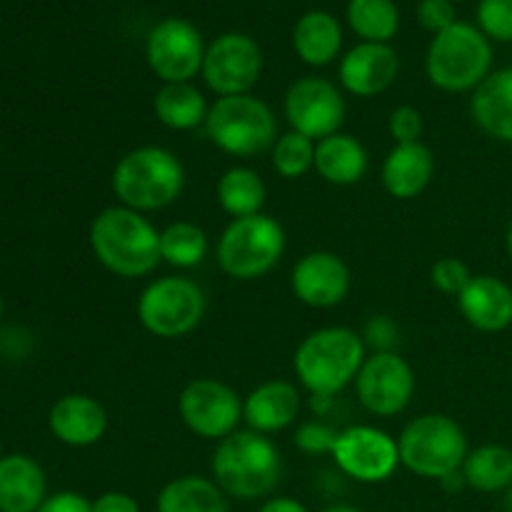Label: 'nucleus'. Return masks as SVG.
Masks as SVG:
<instances>
[{"mask_svg": "<svg viewBox=\"0 0 512 512\" xmlns=\"http://www.w3.org/2000/svg\"><path fill=\"white\" fill-rule=\"evenodd\" d=\"M208 248V235L198 223L175 220L160 230V258L178 270H188L203 263Z\"/></svg>", "mask_w": 512, "mask_h": 512, "instance_id": "c756f323", "label": "nucleus"}, {"mask_svg": "<svg viewBox=\"0 0 512 512\" xmlns=\"http://www.w3.org/2000/svg\"><path fill=\"white\" fill-rule=\"evenodd\" d=\"M200 73L218 98L245 95L263 73V50L250 35L225 33L208 45Z\"/></svg>", "mask_w": 512, "mask_h": 512, "instance_id": "f8f14e48", "label": "nucleus"}, {"mask_svg": "<svg viewBox=\"0 0 512 512\" xmlns=\"http://www.w3.org/2000/svg\"><path fill=\"white\" fill-rule=\"evenodd\" d=\"M210 473L228 498H268L283 480V455L268 435L235 430L215 448Z\"/></svg>", "mask_w": 512, "mask_h": 512, "instance_id": "7ed1b4c3", "label": "nucleus"}, {"mask_svg": "<svg viewBox=\"0 0 512 512\" xmlns=\"http://www.w3.org/2000/svg\"><path fill=\"white\" fill-rule=\"evenodd\" d=\"M370 168L365 145L350 133H335L315 143V173L330 185L348 188L360 183Z\"/></svg>", "mask_w": 512, "mask_h": 512, "instance_id": "b1692460", "label": "nucleus"}, {"mask_svg": "<svg viewBox=\"0 0 512 512\" xmlns=\"http://www.w3.org/2000/svg\"><path fill=\"white\" fill-rule=\"evenodd\" d=\"M470 280H473V273H470V268L460 258L445 255V258L435 260L433 268H430V283L445 295H455L458 298Z\"/></svg>", "mask_w": 512, "mask_h": 512, "instance_id": "72a5a7b5", "label": "nucleus"}, {"mask_svg": "<svg viewBox=\"0 0 512 512\" xmlns=\"http://www.w3.org/2000/svg\"><path fill=\"white\" fill-rule=\"evenodd\" d=\"M293 48L305 65H313V68L330 65L343 48L340 23L325 10H310L295 25Z\"/></svg>", "mask_w": 512, "mask_h": 512, "instance_id": "393cba45", "label": "nucleus"}, {"mask_svg": "<svg viewBox=\"0 0 512 512\" xmlns=\"http://www.w3.org/2000/svg\"><path fill=\"white\" fill-rule=\"evenodd\" d=\"M90 250L108 273L123 280L155 273L160 258V230L138 210L110 205L90 223Z\"/></svg>", "mask_w": 512, "mask_h": 512, "instance_id": "f257e3e1", "label": "nucleus"}, {"mask_svg": "<svg viewBox=\"0 0 512 512\" xmlns=\"http://www.w3.org/2000/svg\"><path fill=\"white\" fill-rule=\"evenodd\" d=\"M478 25L490 40L512 43V0H480Z\"/></svg>", "mask_w": 512, "mask_h": 512, "instance_id": "473e14b6", "label": "nucleus"}, {"mask_svg": "<svg viewBox=\"0 0 512 512\" xmlns=\"http://www.w3.org/2000/svg\"><path fill=\"white\" fill-rule=\"evenodd\" d=\"M503 508H505V512H512V488L508 490V493H505V503H503Z\"/></svg>", "mask_w": 512, "mask_h": 512, "instance_id": "a18cd8bd", "label": "nucleus"}, {"mask_svg": "<svg viewBox=\"0 0 512 512\" xmlns=\"http://www.w3.org/2000/svg\"><path fill=\"white\" fill-rule=\"evenodd\" d=\"M465 323L480 333H500L512 325V288L495 275H473L458 295Z\"/></svg>", "mask_w": 512, "mask_h": 512, "instance_id": "aec40b11", "label": "nucleus"}, {"mask_svg": "<svg viewBox=\"0 0 512 512\" xmlns=\"http://www.w3.org/2000/svg\"><path fill=\"white\" fill-rule=\"evenodd\" d=\"M463 478L468 488L478 493H508L512 488V450L498 443L470 450L463 463Z\"/></svg>", "mask_w": 512, "mask_h": 512, "instance_id": "c85d7f7f", "label": "nucleus"}, {"mask_svg": "<svg viewBox=\"0 0 512 512\" xmlns=\"http://www.w3.org/2000/svg\"><path fill=\"white\" fill-rule=\"evenodd\" d=\"M215 195H218V205L223 208V213L238 220L263 213L268 188H265V180L253 168L233 165V168L220 175Z\"/></svg>", "mask_w": 512, "mask_h": 512, "instance_id": "cd10ccee", "label": "nucleus"}, {"mask_svg": "<svg viewBox=\"0 0 512 512\" xmlns=\"http://www.w3.org/2000/svg\"><path fill=\"white\" fill-rule=\"evenodd\" d=\"M208 298L195 280L165 275L150 280L140 293L135 313L145 333L163 340H178L193 333L205 318Z\"/></svg>", "mask_w": 512, "mask_h": 512, "instance_id": "1a4fd4ad", "label": "nucleus"}, {"mask_svg": "<svg viewBox=\"0 0 512 512\" xmlns=\"http://www.w3.org/2000/svg\"><path fill=\"white\" fill-rule=\"evenodd\" d=\"M355 393L360 405L370 415L378 418H393L400 415L415 395V373L405 358L398 353H373L365 358L358 378H355Z\"/></svg>", "mask_w": 512, "mask_h": 512, "instance_id": "4468645a", "label": "nucleus"}, {"mask_svg": "<svg viewBox=\"0 0 512 512\" xmlns=\"http://www.w3.org/2000/svg\"><path fill=\"white\" fill-rule=\"evenodd\" d=\"M400 70L398 53L388 43H360L340 60V85L358 98H375L395 83Z\"/></svg>", "mask_w": 512, "mask_h": 512, "instance_id": "f3484780", "label": "nucleus"}, {"mask_svg": "<svg viewBox=\"0 0 512 512\" xmlns=\"http://www.w3.org/2000/svg\"><path fill=\"white\" fill-rule=\"evenodd\" d=\"M285 230L273 215H250L230 220L218 238V265L228 278L258 280L280 263L285 253Z\"/></svg>", "mask_w": 512, "mask_h": 512, "instance_id": "6e6552de", "label": "nucleus"}, {"mask_svg": "<svg viewBox=\"0 0 512 512\" xmlns=\"http://www.w3.org/2000/svg\"><path fill=\"white\" fill-rule=\"evenodd\" d=\"M203 128L210 143L233 158H253L273 148L278 140L273 108L250 93L215 100Z\"/></svg>", "mask_w": 512, "mask_h": 512, "instance_id": "423d86ee", "label": "nucleus"}, {"mask_svg": "<svg viewBox=\"0 0 512 512\" xmlns=\"http://www.w3.org/2000/svg\"><path fill=\"white\" fill-rule=\"evenodd\" d=\"M423 128V113L418 108H413V105H398L388 118L390 138L395 140V145L420 143Z\"/></svg>", "mask_w": 512, "mask_h": 512, "instance_id": "c9c22d12", "label": "nucleus"}, {"mask_svg": "<svg viewBox=\"0 0 512 512\" xmlns=\"http://www.w3.org/2000/svg\"><path fill=\"white\" fill-rule=\"evenodd\" d=\"M330 458L338 470L358 483L375 485L393 478L400 465L398 440L375 425H350L340 430Z\"/></svg>", "mask_w": 512, "mask_h": 512, "instance_id": "9b49d317", "label": "nucleus"}, {"mask_svg": "<svg viewBox=\"0 0 512 512\" xmlns=\"http://www.w3.org/2000/svg\"><path fill=\"white\" fill-rule=\"evenodd\" d=\"M0 458H3V440H0Z\"/></svg>", "mask_w": 512, "mask_h": 512, "instance_id": "de8ad7c7", "label": "nucleus"}, {"mask_svg": "<svg viewBox=\"0 0 512 512\" xmlns=\"http://www.w3.org/2000/svg\"><path fill=\"white\" fill-rule=\"evenodd\" d=\"M38 512H93V503L85 495L63 490V493L48 495Z\"/></svg>", "mask_w": 512, "mask_h": 512, "instance_id": "58836bf2", "label": "nucleus"}, {"mask_svg": "<svg viewBox=\"0 0 512 512\" xmlns=\"http://www.w3.org/2000/svg\"><path fill=\"white\" fill-rule=\"evenodd\" d=\"M303 410V395L290 380H265L243 398V423L255 433L273 435L290 428Z\"/></svg>", "mask_w": 512, "mask_h": 512, "instance_id": "a211bd4d", "label": "nucleus"}, {"mask_svg": "<svg viewBox=\"0 0 512 512\" xmlns=\"http://www.w3.org/2000/svg\"><path fill=\"white\" fill-rule=\"evenodd\" d=\"M470 115L485 135L512 145V68L495 70L473 90Z\"/></svg>", "mask_w": 512, "mask_h": 512, "instance_id": "5701e85b", "label": "nucleus"}, {"mask_svg": "<svg viewBox=\"0 0 512 512\" xmlns=\"http://www.w3.org/2000/svg\"><path fill=\"white\" fill-rule=\"evenodd\" d=\"M203 35L190 20L165 18L150 30L145 58L163 83H190L203 70Z\"/></svg>", "mask_w": 512, "mask_h": 512, "instance_id": "ddd939ff", "label": "nucleus"}, {"mask_svg": "<svg viewBox=\"0 0 512 512\" xmlns=\"http://www.w3.org/2000/svg\"><path fill=\"white\" fill-rule=\"evenodd\" d=\"M435 175V155L428 145L403 143L393 145L380 168V180L390 198L413 200L423 193Z\"/></svg>", "mask_w": 512, "mask_h": 512, "instance_id": "412c9836", "label": "nucleus"}, {"mask_svg": "<svg viewBox=\"0 0 512 512\" xmlns=\"http://www.w3.org/2000/svg\"><path fill=\"white\" fill-rule=\"evenodd\" d=\"M350 268L338 253L313 250L295 263L290 273V290L303 305L328 310L343 303L350 293Z\"/></svg>", "mask_w": 512, "mask_h": 512, "instance_id": "dca6fc26", "label": "nucleus"}, {"mask_svg": "<svg viewBox=\"0 0 512 512\" xmlns=\"http://www.w3.org/2000/svg\"><path fill=\"white\" fill-rule=\"evenodd\" d=\"M505 248H508V258H510V263H512V220H510V225H508V235H505Z\"/></svg>", "mask_w": 512, "mask_h": 512, "instance_id": "c03bdc74", "label": "nucleus"}, {"mask_svg": "<svg viewBox=\"0 0 512 512\" xmlns=\"http://www.w3.org/2000/svg\"><path fill=\"white\" fill-rule=\"evenodd\" d=\"M365 358L363 335L345 325H328L305 335L293 355V370L310 398H335L355 383Z\"/></svg>", "mask_w": 512, "mask_h": 512, "instance_id": "f03ea898", "label": "nucleus"}, {"mask_svg": "<svg viewBox=\"0 0 512 512\" xmlns=\"http://www.w3.org/2000/svg\"><path fill=\"white\" fill-rule=\"evenodd\" d=\"M158 512H228V495L213 478L183 475L163 485Z\"/></svg>", "mask_w": 512, "mask_h": 512, "instance_id": "bb28decb", "label": "nucleus"}, {"mask_svg": "<svg viewBox=\"0 0 512 512\" xmlns=\"http://www.w3.org/2000/svg\"><path fill=\"white\" fill-rule=\"evenodd\" d=\"M50 433L68 448H90L100 443L108 430V413L95 398L85 393L63 395L53 403L48 415Z\"/></svg>", "mask_w": 512, "mask_h": 512, "instance_id": "6ab92c4d", "label": "nucleus"}, {"mask_svg": "<svg viewBox=\"0 0 512 512\" xmlns=\"http://www.w3.org/2000/svg\"><path fill=\"white\" fill-rule=\"evenodd\" d=\"M178 413L185 428L203 440H225L243 423V398L228 383L195 378L180 390Z\"/></svg>", "mask_w": 512, "mask_h": 512, "instance_id": "9d476101", "label": "nucleus"}, {"mask_svg": "<svg viewBox=\"0 0 512 512\" xmlns=\"http://www.w3.org/2000/svg\"><path fill=\"white\" fill-rule=\"evenodd\" d=\"M270 163L273 170L285 180H298L315 168V140L298 130L278 135L270 148Z\"/></svg>", "mask_w": 512, "mask_h": 512, "instance_id": "2f4dec72", "label": "nucleus"}, {"mask_svg": "<svg viewBox=\"0 0 512 512\" xmlns=\"http://www.w3.org/2000/svg\"><path fill=\"white\" fill-rule=\"evenodd\" d=\"M48 498L45 470L30 455L0 458V512H38Z\"/></svg>", "mask_w": 512, "mask_h": 512, "instance_id": "4be33fe9", "label": "nucleus"}, {"mask_svg": "<svg viewBox=\"0 0 512 512\" xmlns=\"http://www.w3.org/2000/svg\"><path fill=\"white\" fill-rule=\"evenodd\" d=\"M440 485H443V490L445 493H458V490H463L465 485V478H463V470H458V473H450V475H445L443 480H438Z\"/></svg>", "mask_w": 512, "mask_h": 512, "instance_id": "79ce46f5", "label": "nucleus"}, {"mask_svg": "<svg viewBox=\"0 0 512 512\" xmlns=\"http://www.w3.org/2000/svg\"><path fill=\"white\" fill-rule=\"evenodd\" d=\"M0 318H3V298H0Z\"/></svg>", "mask_w": 512, "mask_h": 512, "instance_id": "49530a36", "label": "nucleus"}, {"mask_svg": "<svg viewBox=\"0 0 512 512\" xmlns=\"http://www.w3.org/2000/svg\"><path fill=\"white\" fill-rule=\"evenodd\" d=\"M398 325L388 315H373V318L365 323L363 340L365 348H373V353H393L395 345H398Z\"/></svg>", "mask_w": 512, "mask_h": 512, "instance_id": "e433bc0d", "label": "nucleus"}, {"mask_svg": "<svg viewBox=\"0 0 512 512\" xmlns=\"http://www.w3.org/2000/svg\"><path fill=\"white\" fill-rule=\"evenodd\" d=\"M493 68V45L480 28L455 23L438 33L428 48L425 73L438 90L468 93L475 90Z\"/></svg>", "mask_w": 512, "mask_h": 512, "instance_id": "39448f33", "label": "nucleus"}, {"mask_svg": "<svg viewBox=\"0 0 512 512\" xmlns=\"http://www.w3.org/2000/svg\"><path fill=\"white\" fill-rule=\"evenodd\" d=\"M418 20L425 30L433 35L443 33L450 25H455V8L450 0H420L418 5Z\"/></svg>", "mask_w": 512, "mask_h": 512, "instance_id": "4c0bfd02", "label": "nucleus"}, {"mask_svg": "<svg viewBox=\"0 0 512 512\" xmlns=\"http://www.w3.org/2000/svg\"><path fill=\"white\" fill-rule=\"evenodd\" d=\"M283 113L290 130H298L318 143L340 133V125L345 123V98L335 83L308 75L288 88Z\"/></svg>", "mask_w": 512, "mask_h": 512, "instance_id": "2eb2a0df", "label": "nucleus"}, {"mask_svg": "<svg viewBox=\"0 0 512 512\" xmlns=\"http://www.w3.org/2000/svg\"><path fill=\"white\" fill-rule=\"evenodd\" d=\"M208 100L193 83H163L153 95V113L170 130H195L208 120Z\"/></svg>", "mask_w": 512, "mask_h": 512, "instance_id": "a878e982", "label": "nucleus"}, {"mask_svg": "<svg viewBox=\"0 0 512 512\" xmlns=\"http://www.w3.org/2000/svg\"><path fill=\"white\" fill-rule=\"evenodd\" d=\"M110 185L120 205L143 215L155 213L180 198L185 188V168L173 150L140 145L115 163Z\"/></svg>", "mask_w": 512, "mask_h": 512, "instance_id": "20e7f679", "label": "nucleus"}, {"mask_svg": "<svg viewBox=\"0 0 512 512\" xmlns=\"http://www.w3.org/2000/svg\"><path fill=\"white\" fill-rule=\"evenodd\" d=\"M348 23L363 43H388L398 35L400 15L393 0H350Z\"/></svg>", "mask_w": 512, "mask_h": 512, "instance_id": "7c9ffc66", "label": "nucleus"}, {"mask_svg": "<svg viewBox=\"0 0 512 512\" xmlns=\"http://www.w3.org/2000/svg\"><path fill=\"white\" fill-rule=\"evenodd\" d=\"M258 512H308V508H305L300 500L295 498H270L265 500L263 505H260Z\"/></svg>", "mask_w": 512, "mask_h": 512, "instance_id": "a19ab883", "label": "nucleus"}, {"mask_svg": "<svg viewBox=\"0 0 512 512\" xmlns=\"http://www.w3.org/2000/svg\"><path fill=\"white\" fill-rule=\"evenodd\" d=\"M295 448L303 450L308 455H330L333 445L338 440V430L330 425L320 423V420H308V423L298 425L295 430Z\"/></svg>", "mask_w": 512, "mask_h": 512, "instance_id": "f704fd0d", "label": "nucleus"}, {"mask_svg": "<svg viewBox=\"0 0 512 512\" xmlns=\"http://www.w3.org/2000/svg\"><path fill=\"white\" fill-rule=\"evenodd\" d=\"M450 3H453V0H450Z\"/></svg>", "mask_w": 512, "mask_h": 512, "instance_id": "09e8293b", "label": "nucleus"}, {"mask_svg": "<svg viewBox=\"0 0 512 512\" xmlns=\"http://www.w3.org/2000/svg\"><path fill=\"white\" fill-rule=\"evenodd\" d=\"M320 512H363V510H358V508H353V505H330V508H325V510H320Z\"/></svg>", "mask_w": 512, "mask_h": 512, "instance_id": "37998d69", "label": "nucleus"}, {"mask_svg": "<svg viewBox=\"0 0 512 512\" xmlns=\"http://www.w3.org/2000/svg\"><path fill=\"white\" fill-rule=\"evenodd\" d=\"M400 465L428 480L463 470L468 458V435L458 420L443 413H425L410 420L398 438Z\"/></svg>", "mask_w": 512, "mask_h": 512, "instance_id": "0eeeda50", "label": "nucleus"}, {"mask_svg": "<svg viewBox=\"0 0 512 512\" xmlns=\"http://www.w3.org/2000/svg\"><path fill=\"white\" fill-rule=\"evenodd\" d=\"M93 512H140L138 500L123 490H108L93 500Z\"/></svg>", "mask_w": 512, "mask_h": 512, "instance_id": "ea45409f", "label": "nucleus"}]
</instances>
